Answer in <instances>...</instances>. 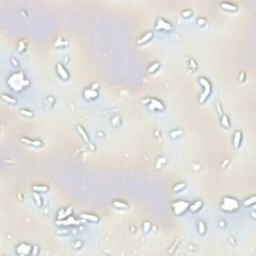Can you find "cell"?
I'll use <instances>...</instances> for the list:
<instances>
[{"mask_svg":"<svg viewBox=\"0 0 256 256\" xmlns=\"http://www.w3.org/2000/svg\"><path fill=\"white\" fill-rule=\"evenodd\" d=\"M216 106H217V111H218V114L220 115V116H221L222 114V110H221V106H220V103L219 102H217L216 103Z\"/></svg>","mask_w":256,"mask_h":256,"instance_id":"d590c367","label":"cell"},{"mask_svg":"<svg viewBox=\"0 0 256 256\" xmlns=\"http://www.w3.org/2000/svg\"><path fill=\"white\" fill-rule=\"evenodd\" d=\"M240 207V203L237 199L231 196H225L220 203V208L225 212L231 213L237 211Z\"/></svg>","mask_w":256,"mask_h":256,"instance_id":"7a4b0ae2","label":"cell"},{"mask_svg":"<svg viewBox=\"0 0 256 256\" xmlns=\"http://www.w3.org/2000/svg\"><path fill=\"white\" fill-rule=\"evenodd\" d=\"M77 131H78V133L80 134L81 138L83 139L85 142H86V143H89V142H90V139H89V136H88L87 132L85 131V129L82 127L81 125L77 126Z\"/></svg>","mask_w":256,"mask_h":256,"instance_id":"ac0fdd59","label":"cell"},{"mask_svg":"<svg viewBox=\"0 0 256 256\" xmlns=\"http://www.w3.org/2000/svg\"><path fill=\"white\" fill-rule=\"evenodd\" d=\"M251 217H252L253 219H255V218H256V216H255V212H254V211H252V212H251Z\"/></svg>","mask_w":256,"mask_h":256,"instance_id":"f35d334b","label":"cell"},{"mask_svg":"<svg viewBox=\"0 0 256 256\" xmlns=\"http://www.w3.org/2000/svg\"><path fill=\"white\" fill-rule=\"evenodd\" d=\"M190 202L186 200H176L172 203V210L176 216H181L188 210Z\"/></svg>","mask_w":256,"mask_h":256,"instance_id":"277c9868","label":"cell"},{"mask_svg":"<svg viewBox=\"0 0 256 256\" xmlns=\"http://www.w3.org/2000/svg\"><path fill=\"white\" fill-rule=\"evenodd\" d=\"M182 133H183V131L182 130H173V131H171L170 132V136L172 137V138H175V137H178V136H181L182 135Z\"/></svg>","mask_w":256,"mask_h":256,"instance_id":"4dcf8cb0","label":"cell"},{"mask_svg":"<svg viewBox=\"0 0 256 256\" xmlns=\"http://www.w3.org/2000/svg\"><path fill=\"white\" fill-rule=\"evenodd\" d=\"M77 224H79V221L75 217H73L71 215L66 217L65 219L56 220V225H58L60 227H67V226H71V225H77Z\"/></svg>","mask_w":256,"mask_h":256,"instance_id":"52a82bcc","label":"cell"},{"mask_svg":"<svg viewBox=\"0 0 256 256\" xmlns=\"http://www.w3.org/2000/svg\"><path fill=\"white\" fill-rule=\"evenodd\" d=\"M192 14H193V12H192L190 9H185L181 12V15H182L184 18H189L190 16H192Z\"/></svg>","mask_w":256,"mask_h":256,"instance_id":"f546056e","label":"cell"},{"mask_svg":"<svg viewBox=\"0 0 256 256\" xmlns=\"http://www.w3.org/2000/svg\"><path fill=\"white\" fill-rule=\"evenodd\" d=\"M112 206L116 209H127L128 208V204L125 203L124 201H122V200H114V201L112 202Z\"/></svg>","mask_w":256,"mask_h":256,"instance_id":"d6986e66","label":"cell"},{"mask_svg":"<svg viewBox=\"0 0 256 256\" xmlns=\"http://www.w3.org/2000/svg\"><path fill=\"white\" fill-rule=\"evenodd\" d=\"M151 227H152V224L150 223L149 221H144V223H143V231H144L145 233H148L151 229Z\"/></svg>","mask_w":256,"mask_h":256,"instance_id":"f1b7e54d","label":"cell"},{"mask_svg":"<svg viewBox=\"0 0 256 256\" xmlns=\"http://www.w3.org/2000/svg\"><path fill=\"white\" fill-rule=\"evenodd\" d=\"M80 218L81 219H84V220H87V221H90V222H94V223H97L99 221V217L95 214H90V213H83L80 215Z\"/></svg>","mask_w":256,"mask_h":256,"instance_id":"9a60e30c","label":"cell"},{"mask_svg":"<svg viewBox=\"0 0 256 256\" xmlns=\"http://www.w3.org/2000/svg\"><path fill=\"white\" fill-rule=\"evenodd\" d=\"M202 206H203V202L201 200H195V201L189 204L188 210L192 213H195V212H197V211H199L200 209L202 208Z\"/></svg>","mask_w":256,"mask_h":256,"instance_id":"7c38bea8","label":"cell"},{"mask_svg":"<svg viewBox=\"0 0 256 256\" xmlns=\"http://www.w3.org/2000/svg\"><path fill=\"white\" fill-rule=\"evenodd\" d=\"M152 37H153V32L148 31V32L145 33L144 35H142V36L140 37L138 40H137V44H138V45H142V44L147 43L148 41L151 40V38H152Z\"/></svg>","mask_w":256,"mask_h":256,"instance_id":"5bb4252c","label":"cell"},{"mask_svg":"<svg viewBox=\"0 0 256 256\" xmlns=\"http://www.w3.org/2000/svg\"><path fill=\"white\" fill-rule=\"evenodd\" d=\"M14 60H15L14 58H11V62H13V63H14V66H18V62H17V61L15 62Z\"/></svg>","mask_w":256,"mask_h":256,"instance_id":"74e56055","label":"cell"},{"mask_svg":"<svg viewBox=\"0 0 256 256\" xmlns=\"http://www.w3.org/2000/svg\"><path fill=\"white\" fill-rule=\"evenodd\" d=\"M81 245H82L81 242H80V241H77L76 243L74 244V248H75V249H78L79 247H81Z\"/></svg>","mask_w":256,"mask_h":256,"instance_id":"8d00e7d4","label":"cell"},{"mask_svg":"<svg viewBox=\"0 0 256 256\" xmlns=\"http://www.w3.org/2000/svg\"><path fill=\"white\" fill-rule=\"evenodd\" d=\"M20 141L26 145H30L33 147H41L43 145V142L38 139H30L28 137H20Z\"/></svg>","mask_w":256,"mask_h":256,"instance_id":"30bf717a","label":"cell"},{"mask_svg":"<svg viewBox=\"0 0 256 256\" xmlns=\"http://www.w3.org/2000/svg\"><path fill=\"white\" fill-rule=\"evenodd\" d=\"M199 83L200 85L203 87V92L202 94L200 95L199 98V102L200 103H204L209 96L211 94V91H212V86H211V83L209 82L208 79L204 78V77H200L199 78Z\"/></svg>","mask_w":256,"mask_h":256,"instance_id":"3957f363","label":"cell"},{"mask_svg":"<svg viewBox=\"0 0 256 256\" xmlns=\"http://www.w3.org/2000/svg\"><path fill=\"white\" fill-rule=\"evenodd\" d=\"M220 6L223 8L224 10H227L229 12H236L238 10V6L232 2H221Z\"/></svg>","mask_w":256,"mask_h":256,"instance_id":"4fadbf2b","label":"cell"},{"mask_svg":"<svg viewBox=\"0 0 256 256\" xmlns=\"http://www.w3.org/2000/svg\"><path fill=\"white\" fill-rule=\"evenodd\" d=\"M54 45L56 46V47H63V46H64V41L58 40L57 42H55Z\"/></svg>","mask_w":256,"mask_h":256,"instance_id":"836d02e7","label":"cell"},{"mask_svg":"<svg viewBox=\"0 0 256 256\" xmlns=\"http://www.w3.org/2000/svg\"><path fill=\"white\" fill-rule=\"evenodd\" d=\"M32 250H33V251H31V254H32V255H36L37 253H38V250H39V249H38V246L35 245V246L32 247Z\"/></svg>","mask_w":256,"mask_h":256,"instance_id":"e575fe53","label":"cell"},{"mask_svg":"<svg viewBox=\"0 0 256 256\" xmlns=\"http://www.w3.org/2000/svg\"><path fill=\"white\" fill-rule=\"evenodd\" d=\"M7 84L11 87V89L16 92H20L24 88H26L30 84V81L26 78L23 72L13 73L7 78Z\"/></svg>","mask_w":256,"mask_h":256,"instance_id":"6da1fadb","label":"cell"},{"mask_svg":"<svg viewBox=\"0 0 256 256\" xmlns=\"http://www.w3.org/2000/svg\"><path fill=\"white\" fill-rule=\"evenodd\" d=\"M197 229H198V232H199V234H205L206 232V225L203 221H198L197 223Z\"/></svg>","mask_w":256,"mask_h":256,"instance_id":"cb8c5ba5","label":"cell"},{"mask_svg":"<svg viewBox=\"0 0 256 256\" xmlns=\"http://www.w3.org/2000/svg\"><path fill=\"white\" fill-rule=\"evenodd\" d=\"M67 216V214H66V211H65V208H62L60 209V210L58 211V213H57V220H62V219H65Z\"/></svg>","mask_w":256,"mask_h":256,"instance_id":"484cf974","label":"cell"},{"mask_svg":"<svg viewBox=\"0 0 256 256\" xmlns=\"http://www.w3.org/2000/svg\"><path fill=\"white\" fill-rule=\"evenodd\" d=\"M32 190L36 193H45L49 190V187L44 184H35L32 186Z\"/></svg>","mask_w":256,"mask_h":256,"instance_id":"2e32d148","label":"cell"},{"mask_svg":"<svg viewBox=\"0 0 256 256\" xmlns=\"http://www.w3.org/2000/svg\"><path fill=\"white\" fill-rule=\"evenodd\" d=\"M255 202H256V196L252 195V196H250L249 198H246L242 204H243V206H245V207H248V206L253 205Z\"/></svg>","mask_w":256,"mask_h":256,"instance_id":"603a6c76","label":"cell"},{"mask_svg":"<svg viewBox=\"0 0 256 256\" xmlns=\"http://www.w3.org/2000/svg\"><path fill=\"white\" fill-rule=\"evenodd\" d=\"M155 29L158 30V31H165V32H169L173 30V26L170 22L166 21L163 18H158L156 20L155 23Z\"/></svg>","mask_w":256,"mask_h":256,"instance_id":"8992f818","label":"cell"},{"mask_svg":"<svg viewBox=\"0 0 256 256\" xmlns=\"http://www.w3.org/2000/svg\"><path fill=\"white\" fill-rule=\"evenodd\" d=\"M242 140V132L241 131H235L234 135H233V145H234L235 148H238L240 146V143Z\"/></svg>","mask_w":256,"mask_h":256,"instance_id":"e0dca14e","label":"cell"},{"mask_svg":"<svg viewBox=\"0 0 256 256\" xmlns=\"http://www.w3.org/2000/svg\"><path fill=\"white\" fill-rule=\"evenodd\" d=\"M186 187V183L185 182H179V183H176L174 187H173V191L174 192H179L181 190H183L184 188Z\"/></svg>","mask_w":256,"mask_h":256,"instance_id":"d4e9b609","label":"cell"},{"mask_svg":"<svg viewBox=\"0 0 256 256\" xmlns=\"http://www.w3.org/2000/svg\"><path fill=\"white\" fill-rule=\"evenodd\" d=\"M160 62H153V63H151V64L149 65V67L147 68V71L148 72H150V73H154V72H156V71H157L159 68H160Z\"/></svg>","mask_w":256,"mask_h":256,"instance_id":"7402d4cb","label":"cell"},{"mask_svg":"<svg viewBox=\"0 0 256 256\" xmlns=\"http://www.w3.org/2000/svg\"><path fill=\"white\" fill-rule=\"evenodd\" d=\"M56 73L57 75H58L60 78L62 79V80H68L69 79V72L67 71V69L63 66L61 63H58V64H56Z\"/></svg>","mask_w":256,"mask_h":256,"instance_id":"ba28073f","label":"cell"},{"mask_svg":"<svg viewBox=\"0 0 256 256\" xmlns=\"http://www.w3.org/2000/svg\"><path fill=\"white\" fill-rule=\"evenodd\" d=\"M220 123H221V125L223 126L224 128H229L230 125H231L229 118H228L227 115H225V114H222L221 116H220Z\"/></svg>","mask_w":256,"mask_h":256,"instance_id":"ffe728a7","label":"cell"},{"mask_svg":"<svg viewBox=\"0 0 256 256\" xmlns=\"http://www.w3.org/2000/svg\"><path fill=\"white\" fill-rule=\"evenodd\" d=\"M83 96L86 100H94L98 97V92L92 88H85L83 90Z\"/></svg>","mask_w":256,"mask_h":256,"instance_id":"8fae6325","label":"cell"},{"mask_svg":"<svg viewBox=\"0 0 256 256\" xmlns=\"http://www.w3.org/2000/svg\"><path fill=\"white\" fill-rule=\"evenodd\" d=\"M33 197H34L35 203H36V205L38 206V207L42 206V199H41V197H40L39 194L36 193V192H34V194H33Z\"/></svg>","mask_w":256,"mask_h":256,"instance_id":"4316f807","label":"cell"},{"mask_svg":"<svg viewBox=\"0 0 256 256\" xmlns=\"http://www.w3.org/2000/svg\"><path fill=\"white\" fill-rule=\"evenodd\" d=\"M142 102L147 103V108L150 111H162L165 109L163 102L156 98H148L146 100H143Z\"/></svg>","mask_w":256,"mask_h":256,"instance_id":"5b68a950","label":"cell"},{"mask_svg":"<svg viewBox=\"0 0 256 256\" xmlns=\"http://www.w3.org/2000/svg\"><path fill=\"white\" fill-rule=\"evenodd\" d=\"M20 113L22 114V115H24V116H26V117H33L34 116V113H33L32 111H30V110H28V109H20Z\"/></svg>","mask_w":256,"mask_h":256,"instance_id":"83f0119b","label":"cell"},{"mask_svg":"<svg viewBox=\"0 0 256 256\" xmlns=\"http://www.w3.org/2000/svg\"><path fill=\"white\" fill-rule=\"evenodd\" d=\"M32 251V247L27 243H20L16 247V253L18 255H28Z\"/></svg>","mask_w":256,"mask_h":256,"instance_id":"9c48e42d","label":"cell"},{"mask_svg":"<svg viewBox=\"0 0 256 256\" xmlns=\"http://www.w3.org/2000/svg\"><path fill=\"white\" fill-rule=\"evenodd\" d=\"M57 234H68L69 233V231H68L67 229H59L56 231Z\"/></svg>","mask_w":256,"mask_h":256,"instance_id":"d6a6232c","label":"cell"},{"mask_svg":"<svg viewBox=\"0 0 256 256\" xmlns=\"http://www.w3.org/2000/svg\"><path fill=\"white\" fill-rule=\"evenodd\" d=\"M1 98L4 102H6L8 104H15L17 102V100H16L14 97H12V96H10V95H7V94H2Z\"/></svg>","mask_w":256,"mask_h":256,"instance_id":"44dd1931","label":"cell"},{"mask_svg":"<svg viewBox=\"0 0 256 256\" xmlns=\"http://www.w3.org/2000/svg\"><path fill=\"white\" fill-rule=\"evenodd\" d=\"M197 24H198V26H200V27H202V26H204L205 24H206V19L205 18H203V17H200V18H198L197 19Z\"/></svg>","mask_w":256,"mask_h":256,"instance_id":"1f68e13d","label":"cell"}]
</instances>
